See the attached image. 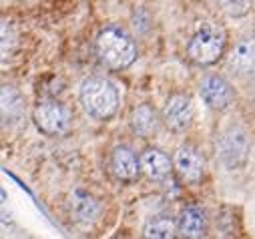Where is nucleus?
<instances>
[{"label": "nucleus", "mask_w": 255, "mask_h": 239, "mask_svg": "<svg viewBox=\"0 0 255 239\" xmlns=\"http://www.w3.org/2000/svg\"><path fill=\"white\" fill-rule=\"evenodd\" d=\"M97 54L109 69L121 71L135 63L137 46H135V40L123 28L109 26L101 30L97 38Z\"/></svg>", "instance_id": "nucleus-1"}, {"label": "nucleus", "mask_w": 255, "mask_h": 239, "mask_svg": "<svg viewBox=\"0 0 255 239\" xmlns=\"http://www.w3.org/2000/svg\"><path fill=\"white\" fill-rule=\"evenodd\" d=\"M81 103L95 119H109L119 107V93L115 85L101 77H91L81 87Z\"/></svg>", "instance_id": "nucleus-2"}, {"label": "nucleus", "mask_w": 255, "mask_h": 239, "mask_svg": "<svg viewBox=\"0 0 255 239\" xmlns=\"http://www.w3.org/2000/svg\"><path fill=\"white\" fill-rule=\"evenodd\" d=\"M189 56L199 65L217 63L225 50V32L215 24L201 26L189 40Z\"/></svg>", "instance_id": "nucleus-3"}, {"label": "nucleus", "mask_w": 255, "mask_h": 239, "mask_svg": "<svg viewBox=\"0 0 255 239\" xmlns=\"http://www.w3.org/2000/svg\"><path fill=\"white\" fill-rule=\"evenodd\" d=\"M32 121L40 133L56 137V135H62L69 131L71 113L65 105H60L56 101H46V103H40L32 111Z\"/></svg>", "instance_id": "nucleus-4"}, {"label": "nucleus", "mask_w": 255, "mask_h": 239, "mask_svg": "<svg viewBox=\"0 0 255 239\" xmlns=\"http://www.w3.org/2000/svg\"><path fill=\"white\" fill-rule=\"evenodd\" d=\"M163 121L169 129L177 133L187 131L191 123H193V105H191V99L185 95H173L163 109Z\"/></svg>", "instance_id": "nucleus-5"}, {"label": "nucleus", "mask_w": 255, "mask_h": 239, "mask_svg": "<svg viewBox=\"0 0 255 239\" xmlns=\"http://www.w3.org/2000/svg\"><path fill=\"white\" fill-rule=\"evenodd\" d=\"M173 163H175V171L185 183H197L205 173V159L193 147H179Z\"/></svg>", "instance_id": "nucleus-6"}, {"label": "nucleus", "mask_w": 255, "mask_h": 239, "mask_svg": "<svg viewBox=\"0 0 255 239\" xmlns=\"http://www.w3.org/2000/svg\"><path fill=\"white\" fill-rule=\"evenodd\" d=\"M247 151H249V141H247V135L243 131L229 129L225 135H221V139H219V155L229 167H237V165L245 163Z\"/></svg>", "instance_id": "nucleus-7"}, {"label": "nucleus", "mask_w": 255, "mask_h": 239, "mask_svg": "<svg viewBox=\"0 0 255 239\" xmlns=\"http://www.w3.org/2000/svg\"><path fill=\"white\" fill-rule=\"evenodd\" d=\"M201 97L211 109L223 111L233 103L235 95H233L231 85L225 79H221L217 75H211V77H205L203 83H201Z\"/></svg>", "instance_id": "nucleus-8"}, {"label": "nucleus", "mask_w": 255, "mask_h": 239, "mask_svg": "<svg viewBox=\"0 0 255 239\" xmlns=\"http://www.w3.org/2000/svg\"><path fill=\"white\" fill-rule=\"evenodd\" d=\"M111 171L121 181H133L141 171V159L129 147H117L111 155Z\"/></svg>", "instance_id": "nucleus-9"}, {"label": "nucleus", "mask_w": 255, "mask_h": 239, "mask_svg": "<svg viewBox=\"0 0 255 239\" xmlns=\"http://www.w3.org/2000/svg\"><path fill=\"white\" fill-rule=\"evenodd\" d=\"M229 65L243 77H255V36L243 38L235 44Z\"/></svg>", "instance_id": "nucleus-10"}, {"label": "nucleus", "mask_w": 255, "mask_h": 239, "mask_svg": "<svg viewBox=\"0 0 255 239\" xmlns=\"http://www.w3.org/2000/svg\"><path fill=\"white\" fill-rule=\"evenodd\" d=\"M177 229L183 237H191V239L203 237L207 233V217L199 207H187L181 211Z\"/></svg>", "instance_id": "nucleus-11"}, {"label": "nucleus", "mask_w": 255, "mask_h": 239, "mask_svg": "<svg viewBox=\"0 0 255 239\" xmlns=\"http://www.w3.org/2000/svg\"><path fill=\"white\" fill-rule=\"evenodd\" d=\"M141 171L153 181H161L171 171V161L163 151L149 147L141 155Z\"/></svg>", "instance_id": "nucleus-12"}, {"label": "nucleus", "mask_w": 255, "mask_h": 239, "mask_svg": "<svg viewBox=\"0 0 255 239\" xmlns=\"http://www.w3.org/2000/svg\"><path fill=\"white\" fill-rule=\"evenodd\" d=\"M69 209H71V215L75 221L79 223H89L93 221L97 215H99V205L97 201L85 193V191H75L71 195V201H69Z\"/></svg>", "instance_id": "nucleus-13"}, {"label": "nucleus", "mask_w": 255, "mask_h": 239, "mask_svg": "<svg viewBox=\"0 0 255 239\" xmlns=\"http://www.w3.org/2000/svg\"><path fill=\"white\" fill-rule=\"evenodd\" d=\"M131 127L137 135L141 137H151L157 133L159 129V121H157V115L149 105H141L133 111L131 115Z\"/></svg>", "instance_id": "nucleus-14"}, {"label": "nucleus", "mask_w": 255, "mask_h": 239, "mask_svg": "<svg viewBox=\"0 0 255 239\" xmlns=\"http://www.w3.org/2000/svg\"><path fill=\"white\" fill-rule=\"evenodd\" d=\"M175 231H179L175 227V223L167 217H157V219H151L145 227V237H157V239H169V237H175Z\"/></svg>", "instance_id": "nucleus-15"}, {"label": "nucleus", "mask_w": 255, "mask_h": 239, "mask_svg": "<svg viewBox=\"0 0 255 239\" xmlns=\"http://www.w3.org/2000/svg\"><path fill=\"white\" fill-rule=\"evenodd\" d=\"M20 101H18V95L10 89V87H4L2 89V115H4V119L8 117H12V115H16L18 111H20V105H18Z\"/></svg>", "instance_id": "nucleus-16"}, {"label": "nucleus", "mask_w": 255, "mask_h": 239, "mask_svg": "<svg viewBox=\"0 0 255 239\" xmlns=\"http://www.w3.org/2000/svg\"><path fill=\"white\" fill-rule=\"evenodd\" d=\"M14 44V36H12V30H10V26L6 24V22H2V56L6 58L8 56V46H12Z\"/></svg>", "instance_id": "nucleus-17"}]
</instances>
